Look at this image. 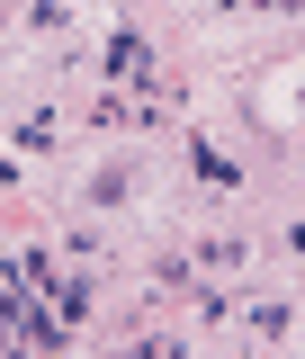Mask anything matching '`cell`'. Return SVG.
Listing matches in <instances>:
<instances>
[{
    "label": "cell",
    "mask_w": 305,
    "mask_h": 359,
    "mask_svg": "<svg viewBox=\"0 0 305 359\" xmlns=\"http://www.w3.org/2000/svg\"><path fill=\"white\" fill-rule=\"evenodd\" d=\"M108 72H117V81H153V54H144L135 36H117L108 45Z\"/></svg>",
    "instance_id": "cell-1"
}]
</instances>
